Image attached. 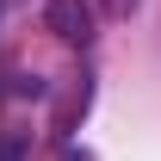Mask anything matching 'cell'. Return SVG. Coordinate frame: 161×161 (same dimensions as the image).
<instances>
[{
  "label": "cell",
  "mask_w": 161,
  "mask_h": 161,
  "mask_svg": "<svg viewBox=\"0 0 161 161\" xmlns=\"http://www.w3.org/2000/svg\"><path fill=\"white\" fill-rule=\"evenodd\" d=\"M25 155V136H6V142H0V161H19Z\"/></svg>",
  "instance_id": "4"
},
{
  "label": "cell",
  "mask_w": 161,
  "mask_h": 161,
  "mask_svg": "<svg viewBox=\"0 0 161 161\" xmlns=\"http://www.w3.org/2000/svg\"><path fill=\"white\" fill-rule=\"evenodd\" d=\"M43 25H50L62 43H87L93 37V6H87V0H50V6H43Z\"/></svg>",
  "instance_id": "1"
},
{
  "label": "cell",
  "mask_w": 161,
  "mask_h": 161,
  "mask_svg": "<svg viewBox=\"0 0 161 161\" xmlns=\"http://www.w3.org/2000/svg\"><path fill=\"white\" fill-rule=\"evenodd\" d=\"M136 6H142V0H105V13H112V19H130Z\"/></svg>",
  "instance_id": "3"
},
{
  "label": "cell",
  "mask_w": 161,
  "mask_h": 161,
  "mask_svg": "<svg viewBox=\"0 0 161 161\" xmlns=\"http://www.w3.org/2000/svg\"><path fill=\"white\" fill-rule=\"evenodd\" d=\"M87 99H93V87H87V80H80L75 93H68V99H62V112H56V136H68V130H75V118H80V112H87Z\"/></svg>",
  "instance_id": "2"
},
{
  "label": "cell",
  "mask_w": 161,
  "mask_h": 161,
  "mask_svg": "<svg viewBox=\"0 0 161 161\" xmlns=\"http://www.w3.org/2000/svg\"><path fill=\"white\" fill-rule=\"evenodd\" d=\"M62 161H93V155H87V149H75V155H62Z\"/></svg>",
  "instance_id": "5"
}]
</instances>
